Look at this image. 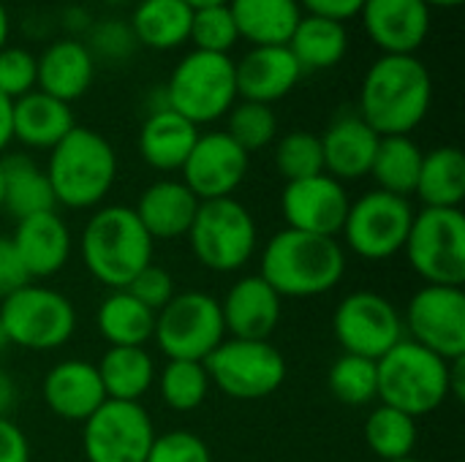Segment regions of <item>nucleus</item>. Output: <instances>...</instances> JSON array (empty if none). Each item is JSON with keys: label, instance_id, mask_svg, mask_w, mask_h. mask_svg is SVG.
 Returning <instances> with one entry per match:
<instances>
[{"label": "nucleus", "instance_id": "nucleus-1", "mask_svg": "<svg viewBox=\"0 0 465 462\" xmlns=\"http://www.w3.org/2000/svg\"><path fill=\"white\" fill-rule=\"evenodd\" d=\"M433 103V79L417 54H381L360 87V117L379 136H411Z\"/></svg>", "mask_w": 465, "mask_h": 462}, {"label": "nucleus", "instance_id": "nucleus-2", "mask_svg": "<svg viewBox=\"0 0 465 462\" xmlns=\"http://www.w3.org/2000/svg\"><path fill=\"white\" fill-rule=\"evenodd\" d=\"M259 275L281 300L322 297L343 280L346 248L335 237L283 229L264 245Z\"/></svg>", "mask_w": 465, "mask_h": 462}, {"label": "nucleus", "instance_id": "nucleus-3", "mask_svg": "<svg viewBox=\"0 0 465 462\" xmlns=\"http://www.w3.org/2000/svg\"><path fill=\"white\" fill-rule=\"evenodd\" d=\"M153 253L155 240L147 234L134 207L125 204L98 207L79 234L84 270L109 291L128 289L131 280L153 264Z\"/></svg>", "mask_w": 465, "mask_h": 462}, {"label": "nucleus", "instance_id": "nucleus-4", "mask_svg": "<svg viewBox=\"0 0 465 462\" xmlns=\"http://www.w3.org/2000/svg\"><path fill=\"white\" fill-rule=\"evenodd\" d=\"M46 177L60 207L98 210L114 188L117 152L104 133L74 125L49 150Z\"/></svg>", "mask_w": 465, "mask_h": 462}, {"label": "nucleus", "instance_id": "nucleus-5", "mask_svg": "<svg viewBox=\"0 0 465 462\" xmlns=\"http://www.w3.org/2000/svg\"><path fill=\"white\" fill-rule=\"evenodd\" d=\"M379 400L414 419L450 400V362L403 338L379 362Z\"/></svg>", "mask_w": 465, "mask_h": 462}, {"label": "nucleus", "instance_id": "nucleus-6", "mask_svg": "<svg viewBox=\"0 0 465 462\" xmlns=\"http://www.w3.org/2000/svg\"><path fill=\"white\" fill-rule=\"evenodd\" d=\"M193 259L210 272H240L259 248V226L251 210L234 199L199 202L196 218L188 229Z\"/></svg>", "mask_w": 465, "mask_h": 462}, {"label": "nucleus", "instance_id": "nucleus-7", "mask_svg": "<svg viewBox=\"0 0 465 462\" xmlns=\"http://www.w3.org/2000/svg\"><path fill=\"white\" fill-rule=\"evenodd\" d=\"M166 106L191 120L196 128L229 114L237 103V74L229 54H210L191 49L172 71L166 87Z\"/></svg>", "mask_w": 465, "mask_h": 462}, {"label": "nucleus", "instance_id": "nucleus-8", "mask_svg": "<svg viewBox=\"0 0 465 462\" xmlns=\"http://www.w3.org/2000/svg\"><path fill=\"white\" fill-rule=\"evenodd\" d=\"M0 327L11 346L27 351L63 349L76 332L74 302L33 280L0 300Z\"/></svg>", "mask_w": 465, "mask_h": 462}, {"label": "nucleus", "instance_id": "nucleus-9", "mask_svg": "<svg viewBox=\"0 0 465 462\" xmlns=\"http://www.w3.org/2000/svg\"><path fill=\"white\" fill-rule=\"evenodd\" d=\"M409 267L425 280V286L465 283V215L463 210L422 207L414 212L406 245Z\"/></svg>", "mask_w": 465, "mask_h": 462}, {"label": "nucleus", "instance_id": "nucleus-10", "mask_svg": "<svg viewBox=\"0 0 465 462\" xmlns=\"http://www.w3.org/2000/svg\"><path fill=\"white\" fill-rule=\"evenodd\" d=\"M153 340L166 359L204 362L226 340L221 302L204 291L174 294L172 302L155 313Z\"/></svg>", "mask_w": 465, "mask_h": 462}, {"label": "nucleus", "instance_id": "nucleus-11", "mask_svg": "<svg viewBox=\"0 0 465 462\" xmlns=\"http://www.w3.org/2000/svg\"><path fill=\"white\" fill-rule=\"evenodd\" d=\"M210 384L232 400H264L286 381V359L270 340L226 338L207 359Z\"/></svg>", "mask_w": 465, "mask_h": 462}, {"label": "nucleus", "instance_id": "nucleus-12", "mask_svg": "<svg viewBox=\"0 0 465 462\" xmlns=\"http://www.w3.org/2000/svg\"><path fill=\"white\" fill-rule=\"evenodd\" d=\"M411 221V199L373 188L349 204V215L341 229L343 248L362 261H390L403 253Z\"/></svg>", "mask_w": 465, "mask_h": 462}, {"label": "nucleus", "instance_id": "nucleus-13", "mask_svg": "<svg viewBox=\"0 0 465 462\" xmlns=\"http://www.w3.org/2000/svg\"><path fill=\"white\" fill-rule=\"evenodd\" d=\"M332 332L343 354L376 362L406 338L398 305L368 289L351 291L338 302L332 313Z\"/></svg>", "mask_w": 465, "mask_h": 462}, {"label": "nucleus", "instance_id": "nucleus-14", "mask_svg": "<svg viewBox=\"0 0 465 462\" xmlns=\"http://www.w3.org/2000/svg\"><path fill=\"white\" fill-rule=\"evenodd\" d=\"M155 436L153 417L142 403L106 400L82 422V452L87 462H144Z\"/></svg>", "mask_w": 465, "mask_h": 462}, {"label": "nucleus", "instance_id": "nucleus-15", "mask_svg": "<svg viewBox=\"0 0 465 462\" xmlns=\"http://www.w3.org/2000/svg\"><path fill=\"white\" fill-rule=\"evenodd\" d=\"M403 332L417 346L455 362L465 359V294L452 286H422L409 300Z\"/></svg>", "mask_w": 465, "mask_h": 462}, {"label": "nucleus", "instance_id": "nucleus-16", "mask_svg": "<svg viewBox=\"0 0 465 462\" xmlns=\"http://www.w3.org/2000/svg\"><path fill=\"white\" fill-rule=\"evenodd\" d=\"M251 155L226 136V131L199 133L188 161L183 163V182L199 202L226 199L245 182Z\"/></svg>", "mask_w": 465, "mask_h": 462}, {"label": "nucleus", "instance_id": "nucleus-17", "mask_svg": "<svg viewBox=\"0 0 465 462\" xmlns=\"http://www.w3.org/2000/svg\"><path fill=\"white\" fill-rule=\"evenodd\" d=\"M349 204L351 196L346 185L324 172L308 180L286 182L281 193V212L286 229L308 231L319 237H335V240L349 215Z\"/></svg>", "mask_w": 465, "mask_h": 462}, {"label": "nucleus", "instance_id": "nucleus-18", "mask_svg": "<svg viewBox=\"0 0 465 462\" xmlns=\"http://www.w3.org/2000/svg\"><path fill=\"white\" fill-rule=\"evenodd\" d=\"M360 19L381 54H417L428 41L433 8L425 0H365Z\"/></svg>", "mask_w": 465, "mask_h": 462}, {"label": "nucleus", "instance_id": "nucleus-19", "mask_svg": "<svg viewBox=\"0 0 465 462\" xmlns=\"http://www.w3.org/2000/svg\"><path fill=\"white\" fill-rule=\"evenodd\" d=\"M11 245L30 280H44L57 275L74 251V234L57 210L38 212L16 221Z\"/></svg>", "mask_w": 465, "mask_h": 462}, {"label": "nucleus", "instance_id": "nucleus-20", "mask_svg": "<svg viewBox=\"0 0 465 462\" xmlns=\"http://www.w3.org/2000/svg\"><path fill=\"white\" fill-rule=\"evenodd\" d=\"M218 302L226 338L240 340H270L283 313V300L259 272L234 280Z\"/></svg>", "mask_w": 465, "mask_h": 462}, {"label": "nucleus", "instance_id": "nucleus-21", "mask_svg": "<svg viewBox=\"0 0 465 462\" xmlns=\"http://www.w3.org/2000/svg\"><path fill=\"white\" fill-rule=\"evenodd\" d=\"M41 398L54 417L79 425L106 403L98 368L87 359H63L52 365L44 376Z\"/></svg>", "mask_w": 465, "mask_h": 462}, {"label": "nucleus", "instance_id": "nucleus-22", "mask_svg": "<svg viewBox=\"0 0 465 462\" xmlns=\"http://www.w3.org/2000/svg\"><path fill=\"white\" fill-rule=\"evenodd\" d=\"M234 74L237 95L267 106L286 98L302 79V68L289 46H251V52L234 63Z\"/></svg>", "mask_w": 465, "mask_h": 462}, {"label": "nucleus", "instance_id": "nucleus-23", "mask_svg": "<svg viewBox=\"0 0 465 462\" xmlns=\"http://www.w3.org/2000/svg\"><path fill=\"white\" fill-rule=\"evenodd\" d=\"M319 139L324 155V174L335 177L343 185L371 174L381 136L360 114L335 117Z\"/></svg>", "mask_w": 465, "mask_h": 462}, {"label": "nucleus", "instance_id": "nucleus-24", "mask_svg": "<svg viewBox=\"0 0 465 462\" xmlns=\"http://www.w3.org/2000/svg\"><path fill=\"white\" fill-rule=\"evenodd\" d=\"M95 79V57L82 38H57L35 57V90L57 98H82Z\"/></svg>", "mask_w": 465, "mask_h": 462}, {"label": "nucleus", "instance_id": "nucleus-25", "mask_svg": "<svg viewBox=\"0 0 465 462\" xmlns=\"http://www.w3.org/2000/svg\"><path fill=\"white\" fill-rule=\"evenodd\" d=\"M199 210V199L183 180H155L134 207L136 218L153 240H180L188 234Z\"/></svg>", "mask_w": 465, "mask_h": 462}, {"label": "nucleus", "instance_id": "nucleus-26", "mask_svg": "<svg viewBox=\"0 0 465 462\" xmlns=\"http://www.w3.org/2000/svg\"><path fill=\"white\" fill-rule=\"evenodd\" d=\"M196 139L199 128L191 120H185L169 106L153 109L139 128V155L150 169L172 174L183 169Z\"/></svg>", "mask_w": 465, "mask_h": 462}, {"label": "nucleus", "instance_id": "nucleus-27", "mask_svg": "<svg viewBox=\"0 0 465 462\" xmlns=\"http://www.w3.org/2000/svg\"><path fill=\"white\" fill-rule=\"evenodd\" d=\"M76 125L74 109L41 90L14 101V142L30 150H52Z\"/></svg>", "mask_w": 465, "mask_h": 462}, {"label": "nucleus", "instance_id": "nucleus-28", "mask_svg": "<svg viewBox=\"0 0 465 462\" xmlns=\"http://www.w3.org/2000/svg\"><path fill=\"white\" fill-rule=\"evenodd\" d=\"M229 11L251 46H286L302 19L297 0H229Z\"/></svg>", "mask_w": 465, "mask_h": 462}, {"label": "nucleus", "instance_id": "nucleus-29", "mask_svg": "<svg viewBox=\"0 0 465 462\" xmlns=\"http://www.w3.org/2000/svg\"><path fill=\"white\" fill-rule=\"evenodd\" d=\"M106 400L142 403V398L155 384V359L144 346H109L95 365Z\"/></svg>", "mask_w": 465, "mask_h": 462}, {"label": "nucleus", "instance_id": "nucleus-30", "mask_svg": "<svg viewBox=\"0 0 465 462\" xmlns=\"http://www.w3.org/2000/svg\"><path fill=\"white\" fill-rule=\"evenodd\" d=\"M3 172V210L22 221L38 212L57 210L46 169H41L27 155H5L0 158Z\"/></svg>", "mask_w": 465, "mask_h": 462}, {"label": "nucleus", "instance_id": "nucleus-31", "mask_svg": "<svg viewBox=\"0 0 465 462\" xmlns=\"http://www.w3.org/2000/svg\"><path fill=\"white\" fill-rule=\"evenodd\" d=\"M193 8L185 0H136L131 11V30L139 46L169 52L188 41Z\"/></svg>", "mask_w": 465, "mask_h": 462}, {"label": "nucleus", "instance_id": "nucleus-32", "mask_svg": "<svg viewBox=\"0 0 465 462\" xmlns=\"http://www.w3.org/2000/svg\"><path fill=\"white\" fill-rule=\"evenodd\" d=\"M414 196L422 207L460 210L465 199V155L460 147L444 144L422 158L420 180Z\"/></svg>", "mask_w": 465, "mask_h": 462}, {"label": "nucleus", "instance_id": "nucleus-33", "mask_svg": "<svg viewBox=\"0 0 465 462\" xmlns=\"http://www.w3.org/2000/svg\"><path fill=\"white\" fill-rule=\"evenodd\" d=\"M286 46L294 54V60L300 63L302 74L305 71H327L346 57L349 33H346V25H341V22L302 14V19L297 22Z\"/></svg>", "mask_w": 465, "mask_h": 462}, {"label": "nucleus", "instance_id": "nucleus-34", "mask_svg": "<svg viewBox=\"0 0 465 462\" xmlns=\"http://www.w3.org/2000/svg\"><path fill=\"white\" fill-rule=\"evenodd\" d=\"M95 327L109 346H144L153 340L155 313L144 308L131 291L117 289L101 300L95 310Z\"/></svg>", "mask_w": 465, "mask_h": 462}, {"label": "nucleus", "instance_id": "nucleus-35", "mask_svg": "<svg viewBox=\"0 0 465 462\" xmlns=\"http://www.w3.org/2000/svg\"><path fill=\"white\" fill-rule=\"evenodd\" d=\"M422 158L425 152L411 136H381L368 177H373L376 191L411 199L417 191Z\"/></svg>", "mask_w": 465, "mask_h": 462}, {"label": "nucleus", "instance_id": "nucleus-36", "mask_svg": "<svg viewBox=\"0 0 465 462\" xmlns=\"http://www.w3.org/2000/svg\"><path fill=\"white\" fill-rule=\"evenodd\" d=\"M362 433H365L368 449L384 462L411 457L414 449H417V438H420L417 419L403 414V411H398V408H390L384 403H379L368 414Z\"/></svg>", "mask_w": 465, "mask_h": 462}, {"label": "nucleus", "instance_id": "nucleus-37", "mask_svg": "<svg viewBox=\"0 0 465 462\" xmlns=\"http://www.w3.org/2000/svg\"><path fill=\"white\" fill-rule=\"evenodd\" d=\"M155 378H158L161 400L177 414L196 411L207 400L213 387L204 362H188V359H169Z\"/></svg>", "mask_w": 465, "mask_h": 462}, {"label": "nucleus", "instance_id": "nucleus-38", "mask_svg": "<svg viewBox=\"0 0 465 462\" xmlns=\"http://www.w3.org/2000/svg\"><path fill=\"white\" fill-rule=\"evenodd\" d=\"M327 387L343 406H371L379 400V370L376 359L341 354L327 376Z\"/></svg>", "mask_w": 465, "mask_h": 462}, {"label": "nucleus", "instance_id": "nucleus-39", "mask_svg": "<svg viewBox=\"0 0 465 462\" xmlns=\"http://www.w3.org/2000/svg\"><path fill=\"white\" fill-rule=\"evenodd\" d=\"M226 136L251 155L278 139V117L267 103L237 101L226 114Z\"/></svg>", "mask_w": 465, "mask_h": 462}, {"label": "nucleus", "instance_id": "nucleus-40", "mask_svg": "<svg viewBox=\"0 0 465 462\" xmlns=\"http://www.w3.org/2000/svg\"><path fill=\"white\" fill-rule=\"evenodd\" d=\"M275 169L286 182L308 180L324 172L322 139L311 131H292L275 142Z\"/></svg>", "mask_w": 465, "mask_h": 462}, {"label": "nucleus", "instance_id": "nucleus-41", "mask_svg": "<svg viewBox=\"0 0 465 462\" xmlns=\"http://www.w3.org/2000/svg\"><path fill=\"white\" fill-rule=\"evenodd\" d=\"M188 41L193 44V49L199 52H210V54H229L234 49V44L240 41L234 16L229 11V5H207V8H196L191 16V33Z\"/></svg>", "mask_w": 465, "mask_h": 462}, {"label": "nucleus", "instance_id": "nucleus-42", "mask_svg": "<svg viewBox=\"0 0 465 462\" xmlns=\"http://www.w3.org/2000/svg\"><path fill=\"white\" fill-rule=\"evenodd\" d=\"M84 46L90 49L95 63L98 60L123 63L136 52L139 44L125 19H101V22H93V27L87 30Z\"/></svg>", "mask_w": 465, "mask_h": 462}, {"label": "nucleus", "instance_id": "nucleus-43", "mask_svg": "<svg viewBox=\"0 0 465 462\" xmlns=\"http://www.w3.org/2000/svg\"><path fill=\"white\" fill-rule=\"evenodd\" d=\"M35 90V54L22 46L0 49V93L11 101Z\"/></svg>", "mask_w": 465, "mask_h": 462}, {"label": "nucleus", "instance_id": "nucleus-44", "mask_svg": "<svg viewBox=\"0 0 465 462\" xmlns=\"http://www.w3.org/2000/svg\"><path fill=\"white\" fill-rule=\"evenodd\" d=\"M144 462H213L210 447L191 430H169L155 436Z\"/></svg>", "mask_w": 465, "mask_h": 462}, {"label": "nucleus", "instance_id": "nucleus-45", "mask_svg": "<svg viewBox=\"0 0 465 462\" xmlns=\"http://www.w3.org/2000/svg\"><path fill=\"white\" fill-rule=\"evenodd\" d=\"M125 291H131V294H134L144 308H150L153 313H158L161 308H166V305L172 302V297L177 294V291H174L172 275H169L163 267H158V264L144 267V270L131 280V286H128Z\"/></svg>", "mask_w": 465, "mask_h": 462}, {"label": "nucleus", "instance_id": "nucleus-46", "mask_svg": "<svg viewBox=\"0 0 465 462\" xmlns=\"http://www.w3.org/2000/svg\"><path fill=\"white\" fill-rule=\"evenodd\" d=\"M25 283H30V278L11 245V237H0V300L14 294Z\"/></svg>", "mask_w": 465, "mask_h": 462}, {"label": "nucleus", "instance_id": "nucleus-47", "mask_svg": "<svg viewBox=\"0 0 465 462\" xmlns=\"http://www.w3.org/2000/svg\"><path fill=\"white\" fill-rule=\"evenodd\" d=\"M0 462H30V441L8 417H0Z\"/></svg>", "mask_w": 465, "mask_h": 462}, {"label": "nucleus", "instance_id": "nucleus-48", "mask_svg": "<svg viewBox=\"0 0 465 462\" xmlns=\"http://www.w3.org/2000/svg\"><path fill=\"white\" fill-rule=\"evenodd\" d=\"M297 3L302 14H313V16H324V19L346 25L349 19L360 16L365 0H297Z\"/></svg>", "mask_w": 465, "mask_h": 462}, {"label": "nucleus", "instance_id": "nucleus-49", "mask_svg": "<svg viewBox=\"0 0 465 462\" xmlns=\"http://www.w3.org/2000/svg\"><path fill=\"white\" fill-rule=\"evenodd\" d=\"M93 16L87 14V8L82 5H68L63 11V27L68 30V38H76V35H87V30L93 27Z\"/></svg>", "mask_w": 465, "mask_h": 462}, {"label": "nucleus", "instance_id": "nucleus-50", "mask_svg": "<svg viewBox=\"0 0 465 462\" xmlns=\"http://www.w3.org/2000/svg\"><path fill=\"white\" fill-rule=\"evenodd\" d=\"M14 142V101L0 93V152Z\"/></svg>", "mask_w": 465, "mask_h": 462}, {"label": "nucleus", "instance_id": "nucleus-51", "mask_svg": "<svg viewBox=\"0 0 465 462\" xmlns=\"http://www.w3.org/2000/svg\"><path fill=\"white\" fill-rule=\"evenodd\" d=\"M14 406H16V384L5 370H0V417H8Z\"/></svg>", "mask_w": 465, "mask_h": 462}, {"label": "nucleus", "instance_id": "nucleus-52", "mask_svg": "<svg viewBox=\"0 0 465 462\" xmlns=\"http://www.w3.org/2000/svg\"><path fill=\"white\" fill-rule=\"evenodd\" d=\"M8 35H11V16H8V8L0 3V49L8 46Z\"/></svg>", "mask_w": 465, "mask_h": 462}, {"label": "nucleus", "instance_id": "nucleus-53", "mask_svg": "<svg viewBox=\"0 0 465 462\" xmlns=\"http://www.w3.org/2000/svg\"><path fill=\"white\" fill-rule=\"evenodd\" d=\"M193 11L196 8H207V5H229V0H185Z\"/></svg>", "mask_w": 465, "mask_h": 462}, {"label": "nucleus", "instance_id": "nucleus-54", "mask_svg": "<svg viewBox=\"0 0 465 462\" xmlns=\"http://www.w3.org/2000/svg\"><path fill=\"white\" fill-rule=\"evenodd\" d=\"M430 8H458L463 0H425Z\"/></svg>", "mask_w": 465, "mask_h": 462}, {"label": "nucleus", "instance_id": "nucleus-55", "mask_svg": "<svg viewBox=\"0 0 465 462\" xmlns=\"http://www.w3.org/2000/svg\"><path fill=\"white\" fill-rule=\"evenodd\" d=\"M8 346H11V343H8V338H5V332H3V327H0V351L8 349Z\"/></svg>", "mask_w": 465, "mask_h": 462}, {"label": "nucleus", "instance_id": "nucleus-56", "mask_svg": "<svg viewBox=\"0 0 465 462\" xmlns=\"http://www.w3.org/2000/svg\"><path fill=\"white\" fill-rule=\"evenodd\" d=\"M0 210H3V172H0Z\"/></svg>", "mask_w": 465, "mask_h": 462}, {"label": "nucleus", "instance_id": "nucleus-57", "mask_svg": "<svg viewBox=\"0 0 465 462\" xmlns=\"http://www.w3.org/2000/svg\"><path fill=\"white\" fill-rule=\"evenodd\" d=\"M109 5H123V3H128V0H106Z\"/></svg>", "mask_w": 465, "mask_h": 462}, {"label": "nucleus", "instance_id": "nucleus-58", "mask_svg": "<svg viewBox=\"0 0 465 462\" xmlns=\"http://www.w3.org/2000/svg\"><path fill=\"white\" fill-rule=\"evenodd\" d=\"M395 462H420V460H414V457H406V460H395Z\"/></svg>", "mask_w": 465, "mask_h": 462}]
</instances>
